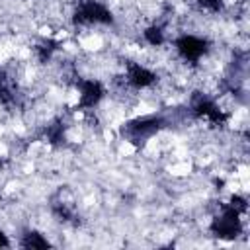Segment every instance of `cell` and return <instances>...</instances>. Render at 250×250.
Instances as JSON below:
<instances>
[{
	"label": "cell",
	"mask_w": 250,
	"mask_h": 250,
	"mask_svg": "<svg viewBox=\"0 0 250 250\" xmlns=\"http://www.w3.org/2000/svg\"><path fill=\"white\" fill-rule=\"evenodd\" d=\"M0 78H2V76H0ZM0 82H2V80H0Z\"/></svg>",
	"instance_id": "obj_12"
},
{
	"label": "cell",
	"mask_w": 250,
	"mask_h": 250,
	"mask_svg": "<svg viewBox=\"0 0 250 250\" xmlns=\"http://www.w3.org/2000/svg\"><path fill=\"white\" fill-rule=\"evenodd\" d=\"M162 123L164 121L156 115H143V117H137V119L129 121L125 129L133 139H148V137H152L154 133H158L162 129Z\"/></svg>",
	"instance_id": "obj_6"
},
{
	"label": "cell",
	"mask_w": 250,
	"mask_h": 250,
	"mask_svg": "<svg viewBox=\"0 0 250 250\" xmlns=\"http://www.w3.org/2000/svg\"><path fill=\"white\" fill-rule=\"evenodd\" d=\"M240 209L234 205H229L223 209L219 217L213 219L211 223V232L219 238H236L242 232V219H240Z\"/></svg>",
	"instance_id": "obj_3"
},
{
	"label": "cell",
	"mask_w": 250,
	"mask_h": 250,
	"mask_svg": "<svg viewBox=\"0 0 250 250\" xmlns=\"http://www.w3.org/2000/svg\"><path fill=\"white\" fill-rule=\"evenodd\" d=\"M76 96H78V105L82 109H92L96 105H100V102L105 96V90L102 86L100 80L96 78H84L76 82Z\"/></svg>",
	"instance_id": "obj_4"
},
{
	"label": "cell",
	"mask_w": 250,
	"mask_h": 250,
	"mask_svg": "<svg viewBox=\"0 0 250 250\" xmlns=\"http://www.w3.org/2000/svg\"><path fill=\"white\" fill-rule=\"evenodd\" d=\"M20 246L23 248H29V250H45L51 246L49 238L37 230H27L25 234H21V240H20Z\"/></svg>",
	"instance_id": "obj_7"
},
{
	"label": "cell",
	"mask_w": 250,
	"mask_h": 250,
	"mask_svg": "<svg viewBox=\"0 0 250 250\" xmlns=\"http://www.w3.org/2000/svg\"><path fill=\"white\" fill-rule=\"evenodd\" d=\"M143 37H145V41L148 43V45H152V47H160L162 43H164V29L160 27V25H148V27H145V31H143Z\"/></svg>",
	"instance_id": "obj_8"
},
{
	"label": "cell",
	"mask_w": 250,
	"mask_h": 250,
	"mask_svg": "<svg viewBox=\"0 0 250 250\" xmlns=\"http://www.w3.org/2000/svg\"><path fill=\"white\" fill-rule=\"evenodd\" d=\"M203 12L209 14H221L225 10V0H193Z\"/></svg>",
	"instance_id": "obj_9"
},
{
	"label": "cell",
	"mask_w": 250,
	"mask_h": 250,
	"mask_svg": "<svg viewBox=\"0 0 250 250\" xmlns=\"http://www.w3.org/2000/svg\"><path fill=\"white\" fill-rule=\"evenodd\" d=\"M6 246H10V238L4 230H0V248H6Z\"/></svg>",
	"instance_id": "obj_10"
},
{
	"label": "cell",
	"mask_w": 250,
	"mask_h": 250,
	"mask_svg": "<svg viewBox=\"0 0 250 250\" xmlns=\"http://www.w3.org/2000/svg\"><path fill=\"white\" fill-rule=\"evenodd\" d=\"M72 20L78 25H111L113 12L100 0H82L78 2Z\"/></svg>",
	"instance_id": "obj_1"
},
{
	"label": "cell",
	"mask_w": 250,
	"mask_h": 250,
	"mask_svg": "<svg viewBox=\"0 0 250 250\" xmlns=\"http://www.w3.org/2000/svg\"><path fill=\"white\" fill-rule=\"evenodd\" d=\"M125 82L129 88L145 90L156 82V74L141 62H129V66L125 68Z\"/></svg>",
	"instance_id": "obj_5"
},
{
	"label": "cell",
	"mask_w": 250,
	"mask_h": 250,
	"mask_svg": "<svg viewBox=\"0 0 250 250\" xmlns=\"http://www.w3.org/2000/svg\"><path fill=\"white\" fill-rule=\"evenodd\" d=\"M174 49L182 61L195 64L209 53V43L205 37L193 33H182L180 37L174 39Z\"/></svg>",
	"instance_id": "obj_2"
},
{
	"label": "cell",
	"mask_w": 250,
	"mask_h": 250,
	"mask_svg": "<svg viewBox=\"0 0 250 250\" xmlns=\"http://www.w3.org/2000/svg\"><path fill=\"white\" fill-rule=\"evenodd\" d=\"M2 168H4V158L0 156V170H2Z\"/></svg>",
	"instance_id": "obj_11"
}]
</instances>
